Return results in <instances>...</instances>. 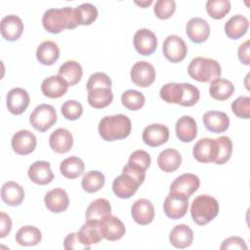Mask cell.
I'll return each instance as SVG.
<instances>
[{
	"instance_id": "obj_1",
	"label": "cell",
	"mask_w": 250,
	"mask_h": 250,
	"mask_svg": "<svg viewBox=\"0 0 250 250\" xmlns=\"http://www.w3.org/2000/svg\"><path fill=\"white\" fill-rule=\"evenodd\" d=\"M42 24L45 30L53 34H58L63 29L75 28L78 23L74 8L64 7L47 10L42 17Z\"/></svg>"
},
{
	"instance_id": "obj_2",
	"label": "cell",
	"mask_w": 250,
	"mask_h": 250,
	"mask_svg": "<svg viewBox=\"0 0 250 250\" xmlns=\"http://www.w3.org/2000/svg\"><path fill=\"white\" fill-rule=\"evenodd\" d=\"M132 129L131 120L125 114L104 116L99 123L100 136L106 142L127 138Z\"/></svg>"
},
{
	"instance_id": "obj_3",
	"label": "cell",
	"mask_w": 250,
	"mask_h": 250,
	"mask_svg": "<svg viewBox=\"0 0 250 250\" xmlns=\"http://www.w3.org/2000/svg\"><path fill=\"white\" fill-rule=\"evenodd\" d=\"M219 202L216 198L211 195L201 194L193 199L190 207V215L195 224L204 226L219 214Z\"/></svg>"
},
{
	"instance_id": "obj_4",
	"label": "cell",
	"mask_w": 250,
	"mask_h": 250,
	"mask_svg": "<svg viewBox=\"0 0 250 250\" xmlns=\"http://www.w3.org/2000/svg\"><path fill=\"white\" fill-rule=\"evenodd\" d=\"M188 72L189 76L199 82H211L221 76V66L213 59L197 57L188 64Z\"/></svg>"
},
{
	"instance_id": "obj_5",
	"label": "cell",
	"mask_w": 250,
	"mask_h": 250,
	"mask_svg": "<svg viewBox=\"0 0 250 250\" xmlns=\"http://www.w3.org/2000/svg\"><path fill=\"white\" fill-rule=\"evenodd\" d=\"M57 121V113L54 106L47 104L37 105L29 116L32 127L39 132H46Z\"/></svg>"
},
{
	"instance_id": "obj_6",
	"label": "cell",
	"mask_w": 250,
	"mask_h": 250,
	"mask_svg": "<svg viewBox=\"0 0 250 250\" xmlns=\"http://www.w3.org/2000/svg\"><path fill=\"white\" fill-rule=\"evenodd\" d=\"M162 51L164 57L171 62H182L188 53L186 42L178 35H169L163 42Z\"/></svg>"
},
{
	"instance_id": "obj_7",
	"label": "cell",
	"mask_w": 250,
	"mask_h": 250,
	"mask_svg": "<svg viewBox=\"0 0 250 250\" xmlns=\"http://www.w3.org/2000/svg\"><path fill=\"white\" fill-rule=\"evenodd\" d=\"M188 208V198L175 192H169L163 203L165 215L173 220L183 218Z\"/></svg>"
},
{
	"instance_id": "obj_8",
	"label": "cell",
	"mask_w": 250,
	"mask_h": 250,
	"mask_svg": "<svg viewBox=\"0 0 250 250\" xmlns=\"http://www.w3.org/2000/svg\"><path fill=\"white\" fill-rule=\"evenodd\" d=\"M142 183L133 177L132 175L122 172V174L116 177L112 183V190L114 194L119 198H130L138 190Z\"/></svg>"
},
{
	"instance_id": "obj_9",
	"label": "cell",
	"mask_w": 250,
	"mask_h": 250,
	"mask_svg": "<svg viewBox=\"0 0 250 250\" xmlns=\"http://www.w3.org/2000/svg\"><path fill=\"white\" fill-rule=\"evenodd\" d=\"M131 80L135 85L141 88L150 86L155 80V69L147 62H137L131 69Z\"/></svg>"
},
{
	"instance_id": "obj_10",
	"label": "cell",
	"mask_w": 250,
	"mask_h": 250,
	"mask_svg": "<svg viewBox=\"0 0 250 250\" xmlns=\"http://www.w3.org/2000/svg\"><path fill=\"white\" fill-rule=\"evenodd\" d=\"M193 157L201 163L215 162L218 155V141L217 139L204 138L200 139L193 146Z\"/></svg>"
},
{
	"instance_id": "obj_11",
	"label": "cell",
	"mask_w": 250,
	"mask_h": 250,
	"mask_svg": "<svg viewBox=\"0 0 250 250\" xmlns=\"http://www.w3.org/2000/svg\"><path fill=\"white\" fill-rule=\"evenodd\" d=\"M133 42L136 51L143 56L151 55L157 48V38L155 34L147 28L137 30Z\"/></svg>"
},
{
	"instance_id": "obj_12",
	"label": "cell",
	"mask_w": 250,
	"mask_h": 250,
	"mask_svg": "<svg viewBox=\"0 0 250 250\" xmlns=\"http://www.w3.org/2000/svg\"><path fill=\"white\" fill-rule=\"evenodd\" d=\"M200 181L196 175L186 173L174 180L170 186V192L179 193L188 198L198 189Z\"/></svg>"
},
{
	"instance_id": "obj_13",
	"label": "cell",
	"mask_w": 250,
	"mask_h": 250,
	"mask_svg": "<svg viewBox=\"0 0 250 250\" xmlns=\"http://www.w3.org/2000/svg\"><path fill=\"white\" fill-rule=\"evenodd\" d=\"M12 148L20 155L31 153L36 147V137L28 130H20L12 138Z\"/></svg>"
},
{
	"instance_id": "obj_14",
	"label": "cell",
	"mask_w": 250,
	"mask_h": 250,
	"mask_svg": "<svg viewBox=\"0 0 250 250\" xmlns=\"http://www.w3.org/2000/svg\"><path fill=\"white\" fill-rule=\"evenodd\" d=\"M6 104L12 114L20 115L29 104V95L22 88H14L7 94Z\"/></svg>"
},
{
	"instance_id": "obj_15",
	"label": "cell",
	"mask_w": 250,
	"mask_h": 250,
	"mask_svg": "<svg viewBox=\"0 0 250 250\" xmlns=\"http://www.w3.org/2000/svg\"><path fill=\"white\" fill-rule=\"evenodd\" d=\"M131 215L137 224L146 226L150 224L154 219V207L148 199L141 198L133 203Z\"/></svg>"
},
{
	"instance_id": "obj_16",
	"label": "cell",
	"mask_w": 250,
	"mask_h": 250,
	"mask_svg": "<svg viewBox=\"0 0 250 250\" xmlns=\"http://www.w3.org/2000/svg\"><path fill=\"white\" fill-rule=\"evenodd\" d=\"M143 141L146 145L155 147L165 144L169 139V129L162 124H150L143 131Z\"/></svg>"
},
{
	"instance_id": "obj_17",
	"label": "cell",
	"mask_w": 250,
	"mask_h": 250,
	"mask_svg": "<svg viewBox=\"0 0 250 250\" xmlns=\"http://www.w3.org/2000/svg\"><path fill=\"white\" fill-rule=\"evenodd\" d=\"M188 37L193 43L205 42L210 35V26L208 22L201 18L190 19L186 25Z\"/></svg>"
},
{
	"instance_id": "obj_18",
	"label": "cell",
	"mask_w": 250,
	"mask_h": 250,
	"mask_svg": "<svg viewBox=\"0 0 250 250\" xmlns=\"http://www.w3.org/2000/svg\"><path fill=\"white\" fill-rule=\"evenodd\" d=\"M45 206L53 213H61L66 210L69 204V198L66 191L57 188L49 190L44 197Z\"/></svg>"
},
{
	"instance_id": "obj_19",
	"label": "cell",
	"mask_w": 250,
	"mask_h": 250,
	"mask_svg": "<svg viewBox=\"0 0 250 250\" xmlns=\"http://www.w3.org/2000/svg\"><path fill=\"white\" fill-rule=\"evenodd\" d=\"M100 228L104 238L115 241L125 234V226L121 220L115 216H108L100 222Z\"/></svg>"
},
{
	"instance_id": "obj_20",
	"label": "cell",
	"mask_w": 250,
	"mask_h": 250,
	"mask_svg": "<svg viewBox=\"0 0 250 250\" xmlns=\"http://www.w3.org/2000/svg\"><path fill=\"white\" fill-rule=\"evenodd\" d=\"M0 30L6 40L17 41L23 31L22 21L15 15L6 16L1 20Z\"/></svg>"
},
{
	"instance_id": "obj_21",
	"label": "cell",
	"mask_w": 250,
	"mask_h": 250,
	"mask_svg": "<svg viewBox=\"0 0 250 250\" xmlns=\"http://www.w3.org/2000/svg\"><path fill=\"white\" fill-rule=\"evenodd\" d=\"M28 178L37 185L50 184L54 179V174L51 170V165L47 161H35L33 162L27 171Z\"/></svg>"
},
{
	"instance_id": "obj_22",
	"label": "cell",
	"mask_w": 250,
	"mask_h": 250,
	"mask_svg": "<svg viewBox=\"0 0 250 250\" xmlns=\"http://www.w3.org/2000/svg\"><path fill=\"white\" fill-rule=\"evenodd\" d=\"M203 124L212 133H223L229 127V118L223 111L209 110L203 115Z\"/></svg>"
},
{
	"instance_id": "obj_23",
	"label": "cell",
	"mask_w": 250,
	"mask_h": 250,
	"mask_svg": "<svg viewBox=\"0 0 250 250\" xmlns=\"http://www.w3.org/2000/svg\"><path fill=\"white\" fill-rule=\"evenodd\" d=\"M50 147L57 153H66L73 146V138L71 133L64 129L59 128L55 130L49 138Z\"/></svg>"
},
{
	"instance_id": "obj_24",
	"label": "cell",
	"mask_w": 250,
	"mask_h": 250,
	"mask_svg": "<svg viewBox=\"0 0 250 250\" xmlns=\"http://www.w3.org/2000/svg\"><path fill=\"white\" fill-rule=\"evenodd\" d=\"M67 83L59 75H52L45 78L41 84V91L44 96L57 99L62 97L67 91Z\"/></svg>"
},
{
	"instance_id": "obj_25",
	"label": "cell",
	"mask_w": 250,
	"mask_h": 250,
	"mask_svg": "<svg viewBox=\"0 0 250 250\" xmlns=\"http://www.w3.org/2000/svg\"><path fill=\"white\" fill-rule=\"evenodd\" d=\"M176 135L184 143H189L197 136V126L195 120L189 115L180 117L176 122Z\"/></svg>"
},
{
	"instance_id": "obj_26",
	"label": "cell",
	"mask_w": 250,
	"mask_h": 250,
	"mask_svg": "<svg viewBox=\"0 0 250 250\" xmlns=\"http://www.w3.org/2000/svg\"><path fill=\"white\" fill-rule=\"evenodd\" d=\"M111 214V206L107 199L98 198L90 203L86 210V222L100 223Z\"/></svg>"
},
{
	"instance_id": "obj_27",
	"label": "cell",
	"mask_w": 250,
	"mask_h": 250,
	"mask_svg": "<svg viewBox=\"0 0 250 250\" xmlns=\"http://www.w3.org/2000/svg\"><path fill=\"white\" fill-rule=\"evenodd\" d=\"M169 240L171 244L176 248H187L192 243L193 231L188 226L185 224L177 225L171 230L169 234Z\"/></svg>"
},
{
	"instance_id": "obj_28",
	"label": "cell",
	"mask_w": 250,
	"mask_h": 250,
	"mask_svg": "<svg viewBox=\"0 0 250 250\" xmlns=\"http://www.w3.org/2000/svg\"><path fill=\"white\" fill-rule=\"evenodd\" d=\"M1 198L9 206H19L24 198V190L16 182H6L1 188Z\"/></svg>"
},
{
	"instance_id": "obj_29",
	"label": "cell",
	"mask_w": 250,
	"mask_h": 250,
	"mask_svg": "<svg viewBox=\"0 0 250 250\" xmlns=\"http://www.w3.org/2000/svg\"><path fill=\"white\" fill-rule=\"evenodd\" d=\"M182 163V156L177 149L166 148L162 150L157 157V164L159 168L166 172L172 173L179 169Z\"/></svg>"
},
{
	"instance_id": "obj_30",
	"label": "cell",
	"mask_w": 250,
	"mask_h": 250,
	"mask_svg": "<svg viewBox=\"0 0 250 250\" xmlns=\"http://www.w3.org/2000/svg\"><path fill=\"white\" fill-rule=\"evenodd\" d=\"M248 27V20L242 15H235L225 23V32L229 39L236 40L247 32Z\"/></svg>"
},
{
	"instance_id": "obj_31",
	"label": "cell",
	"mask_w": 250,
	"mask_h": 250,
	"mask_svg": "<svg viewBox=\"0 0 250 250\" xmlns=\"http://www.w3.org/2000/svg\"><path fill=\"white\" fill-rule=\"evenodd\" d=\"M60 57V49L58 45L50 40L42 42L36 50V58L38 62L44 65L54 64Z\"/></svg>"
},
{
	"instance_id": "obj_32",
	"label": "cell",
	"mask_w": 250,
	"mask_h": 250,
	"mask_svg": "<svg viewBox=\"0 0 250 250\" xmlns=\"http://www.w3.org/2000/svg\"><path fill=\"white\" fill-rule=\"evenodd\" d=\"M82 74V67L75 61H66L58 70V75L62 77L68 86L76 85L81 80Z\"/></svg>"
},
{
	"instance_id": "obj_33",
	"label": "cell",
	"mask_w": 250,
	"mask_h": 250,
	"mask_svg": "<svg viewBox=\"0 0 250 250\" xmlns=\"http://www.w3.org/2000/svg\"><path fill=\"white\" fill-rule=\"evenodd\" d=\"M77 235L80 241L87 246L99 243L104 238L101 231L100 223L96 222H86L77 232Z\"/></svg>"
},
{
	"instance_id": "obj_34",
	"label": "cell",
	"mask_w": 250,
	"mask_h": 250,
	"mask_svg": "<svg viewBox=\"0 0 250 250\" xmlns=\"http://www.w3.org/2000/svg\"><path fill=\"white\" fill-rule=\"evenodd\" d=\"M234 92L233 84L227 79L217 78L210 83V96L217 101H226L231 97Z\"/></svg>"
},
{
	"instance_id": "obj_35",
	"label": "cell",
	"mask_w": 250,
	"mask_h": 250,
	"mask_svg": "<svg viewBox=\"0 0 250 250\" xmlns=\"http://www.w3.org/2000/svg\"><path fill=\"white\" fill-rule=\"evenodd\" d=\"M15 238L21 246H34L41 241L42 233L36 227L23 226L17 231Z\"/></svg>"
},
{
	"instance_id": "obj_36",
	"label": "cell",
	"mask_w": 250,
	"mask_h": 250,
	"mask_svg": "<svg viewBox=\"0 0 250 250\" xmlns=\"http://www.w3.org/2000/svg\"><path fill=\"white\" fill-rule=\"evenodd\" d=\"M89 104L94 108L106 107L113 100V94L109 88H95L88 91Z\"/></svg>"
},
{
	"instance_id": "obj_37",
	"label": "cell",
	"mask_w": 250,
	"mask_h": 250,
	"mask_svg": "<svg viewBox=\"0 0 250 250\" xmlns=\"http://www.w3.org/2000/svg\"><path fill=\"white\" fill-rule=\"evenodd\" d=\"M85 169L84 162L76 157L70 156L62 161L60 165V171L62 175L67 179H75L83 174Z\"/></svg>"
},
{
	"instance_id": "obj_38",
	"label": "cell",
	"mask_w": 250,
	"mask_h": 250,
	"mask_svg": "<svg viewBox=\"0 0 250 250\" xmlns=\"http://www.w3.org/2000/svg\"><path fill=\"white\" fill-rule=\"evenodd\" d=\"M104 176L100 171H89L87 172L81 182V186L86 192L93 193L99 191L104 186Z\"/></svg>"
},
{
	"instance_id": "obj_39",
	"label": "cell",
	"mask_w": 250,
	"mask_h": 250,
	"mask_svg": "<svg viewBox=\"0 0 250 250\" xmlns=\"http://www.w3.org/2000/svg\"><path fill=\"white\" fill-rule=\"evenodd\" d=\"M74 12L78 25H89L98 18L97 8L90 3H84L77 6L74 8Z\"/></svg>"
},
{
	"instance_id": "obj_40",
	"label": "cell",
	"mask_w": 250,
	"mask_h": 250,
	"mask_svg": "<svg viewBox=\"0 0 250 250\" xmlns=\"http://www.w3.org/2000/svg\"><path fill=\"white\" fill-rule=\"evenodd\" d=\"M160 98L168 104H180L183 95L182 83H167L163 85L159 92Z\"/></svg>"
},
{
	"instance_id": "obj_41",
	"label": "cell",
	"mask_w": 250,
	"mask_h": 250,
	"mask_svg": "<svg viewBox=\"0 0 250 250\" xmlns=\"http://www.w3.org/2000/svg\"><path fill=\"white\" fill-rule=\"evenodd\" d=\"M146 102V98L143 93L137 90H127L121 96L122 104L129 110L141 109Z\"/></svg>"
},
{
	"instance_id": "obj_42",
	"label": "cell",
	"mask_w": 250,
	"mask_h": 250,
	"mask_svg": "<svg viewBox=\"0 0 250 250\" xmlns=\"http://www.w3.org/2000/svg\"><path fill=\"white\" fill-rule=\"evenodd\" d=\"M230 11V2L229 0H208L206 2V12L215 19L221 20Z\"/></svg>"
},
{
	"instance_id": "obj_43",
	"label": "cell",
	"mask_w": 250,
	"mask_h": 250,
	"mask_svg": "<svg viewBox=\"0 0 250 250\" xmlns=\"http://www.w3.org/2000/svg\"><path fill=\"white\" fill-rule=\"evenodd\" d=\"M218 141V155L214 163L222 165L228 162L232 153V143L227 136H222L217 139Z\"/></svg>"
},
{
	"instance_id": "obj_44",
	"label": "cell",
	"mask_w": 250,
	"mask_h": 250,
	"mask_svg": "<svg viewBox=\"0 0 250 250\" xmlns=\"http://www.w3.org/2000/svg\"><path fill=\"white\" fill-rule=\"evenodd\" d=\"M183 95L180 105L183 106H191L195 104L200 98L199 90L189 83H182Z\"/></svg>"
},
{
	"instance_id": "obj_45",
	"label": "cell",
	"mask_w": 250,
	"mask_h": 250,
	"mask_svg": "<svg viewBox=\"0 0 250 250\" xmlns=\"http://www.w3.org/2000/svg\"><path fill=\"white\" fill-rule=\"evenodd\" d=\"M61 111L62 116L67 120H76L78 119L83 113V106L82 104L74 100L66 101L62 104L61 107Z\"/></svg>"
},
{
	"instance_id": "obj_46",
	"label": "cell",
	"mask_w": 250,
	"mask_h": 250,
	"mask_svg": "<svg viewBox=\"0 0 250 250\" xmlns=\"http://www.w3.org/2000/svg\"><path fill=\"white\" fill-rule=\"evenodd\" d=\"M176 10V3L174 0H158L154 4V14L160 20L169 19Z\"/></svg>"
},
{
	"instance_id": "obj_47",
	"label": "cell",
	"mask_w": 250,
	"mask_h": 250,
	"mask_svg": "<svg viewBox=\"0 0 250 250\" xmlns=\"http://www.w3.org/2000/svg\"><path fill=\"white\" fill-rule=\"evenodd\" d=\"M231 110L237 117L248 119L250 117V98L245 96L238 97L232 102Z\"/></svg>"
},
{
	"instance_id": "obj_48",
	"label": "cell",
	"mask_w": 250,
	"mask_h": 250,
	"mask_svg": "<svg viewBox=\"0 0 250 250\" xmlns=\"http://www.w3.org/2000/svg\"><path fill=\"white\" fill-rule=\"evenodd\" d=\"M87 91L95 88H109L111 89V80L109 76L104 72H96L92 74L86 84Z\"/></svg>"
},
{
	"instance_id": "obj_49",
	"label": "cell",
	"mask_w": 250,
	"mask_h": 250,
	"mask_svg": "<svg viewBox=\"0 0 250 250\" xmlns=\"http://www.w3.org/2000/svg\"><path fill=\"white\" fill-rule=\"evenodd\" d=\"M128 162H131L135 165L140 166L144 170H146L150 165L151 159H150V155L148 154V152H146V150H143V149H138V150H135L130 155Z\"/></svg>"
},
{
	"instance_id": "obj_50",
	"label": "cell",
	"mask_w": 250,
	"mask_h": 250,
	"mask_svg": "<svg viewBox=\"0 0 250 250\" xmlns=\"http://www.w3.org/2000/svg\"><path fill=\"white\" fill-rule=\"evenodd\" d=\"M64 249L66 250H89L91 246L84 245L78 238L77 232H71L67 234L63 242Z\"/></svg>"
},
{
	"instance_id": "obj_51",
	"label": "cell",
	"mask_w": 250,
	"mask_h": 250,
	"mask_svg": "<svg viewBox=\"0 0 250 250\" xmlns=\"http://www.w3.org/2000/svg\"><path fill=\"white\" fill-rule=\"evenodd\" d=\"M221 250H226V249H247V245L244 241L239 236H230L227 239H225L221 245Z\"/></svg>"
},
{
	"instance_id": "obj_52",
	"label": "cell",
	"mask_w": 250,
	"mask_h": 250,
	"mask_svg": "<svg viewBox=\"0 0 250 250\" xmlns=\"http://www.w3.org/2000/svg\"><path fill=\"white\" fill-rule=\"evenodd\" d=\"M238 59L239 61L246 65L250 64V42L249 40L245 41L243 44H241L237 51Z\"/></svg>"
},
{
	"instance_id": "obj_53",
	"label": "cell",
	"mask_w": 250,
	"mask_h": 250,
	"mask_svg": "<svg viewBox=\"0 0 250 250\" xmlns=\"http://www.w3.org/2000/svg\"><path fill=\"white\" fill-rule=\"evenodd\" d=\"M0 223H1V228H0V237L4 238L7 236L11 229H12V220L11 218L4 212L0 213Z\"/></svg>"
},
{
	"instance_id": "obj_54",
	"label": "cell",
	"mask_w": 250,
	"mask_h": 250,
	"mask_svg": "<svg viewBox=\"0 0 250 250\" xmlns=\"http://www.w3.org/2000/svg\"><path fill=\"white\" fill-rule=\"evenodd\" d=\"M135 3H136L137 5H139V6L145 8V7H146V6H149V5L152 3V1H151V0H148V1H141V2L135 1Z\"/></svg>"
}]
</instances>
